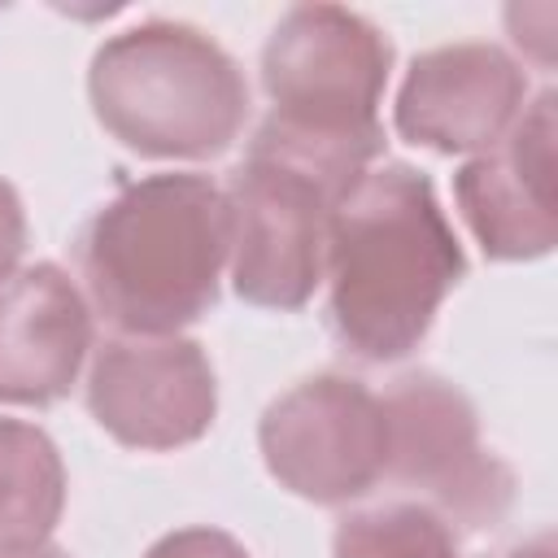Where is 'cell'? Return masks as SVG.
Segmentation results:
<instances>
[{"label": "cell", "mask_w": 558, "mask_h": 558, "mask_svg": "<svg viewBox=\"0 0 558 558\" xmlns=\"http://www.w3.org/2000/svg\"><path fill=\"white\" fill-rule=\"evenodd\" d=\"M92 353V310L57 262L0 279V405H52Z\"/></svg>", "instance_id": "11"}, {"label": "cell", "mask_w": 558, "mask_h": 558, "mask_svg": "<svg viewBox=\"0 0 558 558\" xmlns=\"http://www.w3.org/2000/svg\"><path fill=\"white\" fill-rule=\"evenodd\" d=\"M96 122L131 153L209 161L248 122V83L235 57L201 26L148 17L109 35L87 70Z\"/></svg>", "instance_id": "4"}, {"label": "cell", "mask_w": 558, "mask_h": 558, "mask_svg": "<svg viewBox=\"0 0 558 558\" xmlns=\"http://www.w3.org/2000/svg\"><path fill=\"white\" fill-rule=\"evenodd\" d=\"M384 475L414 488L449 527H488L514 497L510 466L480 440L475 405L440 375H401L384 397Z\"/></svg>", "instance_id": "5"}, {"label": "cell", "mask_w": 558, "mask_h": 558, "mask_svg": "<svg viewBox=\"0 0 558 558\" xmlns=\"http://www.w3.org/2000/svg\"><path fill=\"white\" fill-rule=\"evenodd\" d=\"M0 558H65L57 545H31V549H0Z\"/></svg>", "instance_id": "17"}, {"label": "cell", "mask_w": 558, "mask_h": 558, "mask_svg": "<svg viewBox=\"0 0 558 558\" xmlns=\"http://www.w3.org/2000/svg\"><path fill=\"white\" fill-rule=\"evenodd\" d=\"M65 510V462L52 436L22 418H0V549L48 545Z\"/></svg>", "instance_id": "12"}, {"label": "cell", "mask_w": 558, "mask_h": 558, "mask_svg": "<svg viewBox=\"0 0 558 558\" xmlns=\"http://www.w3.org/2000/svg\"><path fill=\"white\" fill-rule=\"evenodd\" d=\"M26 253V209L22 196L13 192L9 179H0V279H9L17 270Z\"/></svg>", "instance_id": "15"}, {"label": "cell", "mask_w": 558, "mask_h": 558, "mask_svg": "<svg viewBox=\"0 0 558 558\" xmlns=\"http://www.w3.org/2000/svg\"><path fill=\"white\" fill-rule=\"evenodd\" d=\"M506 558H558V554H554V536H549V532H541V536L523 541L519 549H510Z\"/></svg>", "instance_id": "16"}, {"label": "cell", "mask_w": 558, "mask_h": 558, "mask_svg": "<svg viewBox=\"0 0 558 558\" xmlns=\"http://www.w3.org/2000/svg\"><path fill=\"white\" fill-rule=\"evenodd\" d=\"M323 275L336 340L362 362H397L418 349L466 275V253L432 179L384 161L336 196Z\"/></svg>", "instance_id": "1"}, {"label": "cell", "mask_w": 558, "mask_h": 558, "mask_svg": "<svg viewBox=\"0 0 558 558\" xmlns=\"http://www.w3.org/2000/svg\"><path fill=\"white\" fill-rule=\"evenodd\" d=\"M554 100L545 87L488 153H475L453 174L458 209L493 262H532L558 240Z\"/></svg>", "instance_id": "9"}, {"label": "cell", "mask_w": 558, "mask_h": 558, "mask_svg": "<svg viewBox=\"0 0 558 558\" xmlns=\"http://www.w3.org/2000/svg\"><path fill=\"white\" fill-rule=\"evenodd\" d=\"M388 70L392 44L371 17L344 4L288 9L262 48L270 113L248 153L275 157L340 196L384 153Z\"/></svg>", "instance_id": "2"}, {"label": "cell", "mask_w": 558, "mask_h": 558, "mask_svg": "<svg viewBox=\"0 0 558 558\" xmlns=\"http://www.w3.org/2000/svg\"><path fill=\"white\" fill-rule=\"evenodd\" d=\"M527 74L497 44L418 52L397 92V135L432 153H488L523 113Z\"/></svg>", "instance_id": "10"}, {"label": "cell", "mask_w": 558, "mask_h": 558, "mask_svg": "<svg viewBox=\"0 0 558 558\" xmlns=\"http://www.w3.org/2000/svg\"><path fill=\"white\" fill-rule=\"evenodd\" d=\"M336 196L310 174L248 153L227 183L231 288L257 310H301L323 283Z\"/></svg>", "instance_id": "7"}, {"label": "cell", "mask_w": 558, "mask_h": 558, "mask_svg": "<svg viewBox=\"0 0 558 558\" xmlns=\"http://www.w3.org/2000/svg\"><path fill=\"white\" fill-rule=\"evenodd\" d=\"M266 471L314 506L371 493L388 462L379 397L349 375H310L275 397L257 423Z\"/></svg>", "instance_id": "6"}, {"label": "cell", "mask_w": 558, "mask_h": 558, "mask_svg": "<svg viewBox=\"0 0 558 558\" xmlns=\"http://www.w3.org/2000/svg\"><path fill=\"white\" fill-rule=\"evenodd\" d=\"M331 558H462L453 527L418 501L353 510L336 523Z\"/></svg>", "instance_id": "13"}, {"label": "cell", "mask_w": 558, "mask_h": 558, "mask_svg": "<svg viewBox=\"0 0 558 558\" xmlns=\"http://www.w3.org/2000/svg\"><path fill=\"white\" fill-rule=\"evenodd\" d=\"M144 558H248V549L222 527H179L153 541Z\"/></svg>", "instance_id": "14"}, {"label": "cell", "mask_w": 558, "mask_h": 558, "mask_svg": "<svg viewBox=\"0 0 558 558\" xmlns=\"http://www.w3.org/2000/svg\"><path fill=\"white\" fill-rule=\"evenodd\" d=\"M92 418L126 449H183L218 414V379L187 336H113L87 371Z\"/></svg>", "instance_id": "8"}, {"label": "cell", "mask_w": 558, "mask_h": 558, "mask_svg": "<svg viewBox=\"0 0 558 558\" xmlns=\"http://www.w3.org/2000/svg\"><path fill=\"white\" fill-rule=\"evenodd\" d=\"M231 257L227 192L209 174H148L105 201L78 240L83 283L122 336H179L218 301Z\"/></svg>", "instance_id": "3"}]
</instances>
